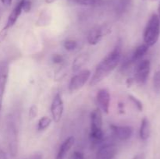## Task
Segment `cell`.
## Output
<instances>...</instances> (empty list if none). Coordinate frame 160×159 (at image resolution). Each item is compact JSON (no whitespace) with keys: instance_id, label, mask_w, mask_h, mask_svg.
<instances>
[{"instance_id":"obj_24","label":"cell","mask_w":160,"mask_h":159,"mask_svg":"<svg viewBox=\"0 0 160 159\" xmlns=\"http://www.w3.org/2000/svg\"><path fill=\"white\" fill-rule=\"evenodd\" d=\"M45 20H48V13L47 12H42V14H41V17L38 18V20L37 21V24H38L39 23H41L40 26H42L43 25V23H46L47 24V22L45 21Z\"/></svg>"},{"instance_id":"obj_14","label":"cell","mask_w":160,"mask_h":159,"mask_svg":"<svg viewBox=\"0 0 160 159\" xmlns=\"http://www.w3.org/2000/svg\"><path fill=\"white\" fill-rule=\"evenodd\" d=\"M74 141L75 139L73 137H70L66 139L59 147L56 159H65L67 153L70 151V150L74 144Z\"/></svg>"},{"instance_id":"obj_30","label":"cell","mask_w":160,"mask_h":159,"mask_svg":"<svg viewBox=\"0 0 160 159\" xmlns=\"http://www.w3.org/2000/svg\"><path fill=\"white\" fill-rule=\"evenodd\" d=\"M0 1H1V2L2 3L4 6H9L11 4H12V0H0Z\"/></svg>"},{"instance_id":"obj_1","label":"cell","mask_w":160,"mask_h":159,"mask_svg":"<svg viewBox=\"0 0 160 159\" xmlns=\"http://www.w3.org/2000/svg\"><path fill=\"white\" fill-rule=\"evenodd\" d=\"M122 57V42L119 41L113 50L98 63L91 79V87H94L107 77L120 63Z\"/></svg>"},{"instance_id":"obj_5","label":"cell","mask_w":160,"mask_h":159,"mask_svg":"<svg viewBox=\"0 0 160 159\" xmlns=\"http://www.w3.org/2000/svg\"><path fill=\"white\" fill-rule=\"evenodd\" d=\"M91 71L88 70H84L78 73V74L74 75L71 78L69 84V90L70 92H74L76 90H80L82 88L89 80L91 76Z\"/></svg>"},{"instance_id":"obj_29","label":"cell","mask_w":160,"mask_h":159,"mask_svg":"<svg viewBox=\"0 0 160 159\" xmlns=\"http://www.w3.org/2000/svg\"><path fill=\"white\" fill-rule=\"evenodd\" d=\"M25 159H43V156H42V154L38 153V154H32V155L29 156V157H28Z\"/></svg>"},{"instance_id":"obj_36","label":"cell","mask_w":160,"mask_h":159,"mask_svg":"<svg viewBox=\"0 0 160 159\" xmlns=\"http://www.w3.org/2000/svg\"><path fill=\"white\" fill-rule=\"evenodd\" d=\"M1 17H2V11L1 9H0V19H1Z\"/></svg>"},{"instance_id":"obj_21","label":"cell","mask_w":160,"mask_h":159,"mask_svg":"<svg viewBox=\"0 0 160 159\" xmlns=\"http://www.w3.org/2000/svg\"><path fill=\"white\" fill-rule=\"evenodd\" d=\"M63 47L65 48V49H67V51H73L77 48L78 47V42L74 40H67L66 41H64L63 43Z\"/></svg>"},{"instance_id":"obj_35","label":"cell","mask_w":160,"mask_h":159,"mask_svg":"<svg viewBox=\"0 0 160 159\" xmlns=\"http://www.w3.org/2000/svg\"><path fill=\"white\" fill-rule=\"evenodd\" d=\"M158 16H159V20H160V2H159V6H158Z\"/></svg>"},{"instance_id":"obj_15","label":"cell","mask_w":160,"mask_h":159,"mask_svg":"<svg viewBox=\"0 0 160 159\" xmlns=\"http://www.w3.org/2000/svg\"><path fill=\"white\" fill-rule=\"evenodd\" d=\"M139 134H140V138L142 140H147L149 138L151 134V126H150L149 120L146 117L142 118Z\"/></svg>"},{"instance_id":"obj_7","label":"cell","mask_w":160,"mask_h":159,"mask_svg":"<svg viewBox=\"0 0 160 159\" xmlns=\"http://www.w3.org/2000/svg\"><path fill=\"white\" fill-rule=\"evenodd\" d=\"M110 129L112 133L117 138L120 140L125 141L128 140L133 135V128L129 126H117V125H110Z\"/></svg>"},{"instance_id":"obj_23","label":"cell","mask_w":160,"mask_h":159,"mask_svg":"<svg viewBox=\"0 0 160 159\" xmlns=\"http://www.w3.org/2000/svg\"><path fill=\"white\" fill-rule=\"evenodd\" d=\"M70 159H86L84 154L80 151H74L70 155Z\"/></svg>"},{"instance_id":"obj_31","label":"cell","mask_w":160,"mask_h":159,"mask_svg":"<svg viewBox=\"0 0 160 159\" xmlns=\"http://www.w3.org/2000/svg\"><path fill=\"white\" fill-rule=\"evenodd\" d=\"M133 159H145V156L144 154H137L136 156H134L133 157Z\"/></svg>"},{"instance_id":"obj_22","label":"cell","mask_w":160,"mask_h":159,"mask_svg":"<svg viewBox=\"0 0 160 159\" xmlns=\"http://www.w3.org/2000/svg\"><path fill=\"white\" fill-rule=\"evenodd\" d=\"M128 98H129V99L131 100V102H132L133 104L135 105V107L137 108L138 109L140 112L141 111L143 110V104H142V101H141L140 100H138L137 98H135V97L133 96V95H131V94L128 96Z\"/></svg>"},{"instance_id":"obj_9","label":"cell","mask_w":160,"mask_h":159,"mask_svg":"<svg viewBox=\"0 0 160 159\" xmlns=\"http://www.w3.org/2000/svg\"><path fill=\"white\" fill-rule=\"evenodd\" d=\"M7 132L10 154L12 156H16L17 153V128L12 123L8 124Z\"/></svg>"},{"instance_id":"obj_3","label":"cell","mask_w":160,"mask_h":159,"mask_svg":"<svg viewBox=\"0 0 160 159\" xmlns=\"http://www.w3.org/2000/svg\"><path fill=\"white\" fill-rule=\"evenodd\" d=\"M151 62L148 59L141 60L138 62L134 71V80L139 84H145L149 76Z\"/></svg>"},{"instance_id":"obj_26","label":"cell","mask_w":160,"mask_h":159,"mask_svg":"<svg viewBox=\"0 0 160 159\" xmlns=\"http://www.w3.org/2000/svg\"><path fill=\"white\" fill-rule=\"evenodd\" d=\"M64 58L62 55H59V54H55L54 55L52 56V62L56 64H60L62 63V61H63Z\"/></svg>"},{"instance_id":"obj_2","label":"cell","mask_w":160,"mask_h":159,"mask_svg":"<svg viewBox=\"0 0 160 159\" xmlns=\"http://www.w3.org/2000/svg\"><path fill=\"white\" fill-rule=\"evenodd\" d=\"M160 35V20L157 14H152L147 23L143 34L144 42L148 47L156 45Z\"/></svg>"},{"instance_id":"obj_28","label":"cell","mask_w":160,"mask_h":159,"mask_svg":"<svg viewBox=\"0 0 160 159\" xmlns=\"http://www.w3.org/2000/svg\"><path fill=\"white\" fill-rule=\"evenodd\" d=\"M8 32H9V31H6V30H5V29H3V28L1 30V31H0V43H1V42H2L3 41L6 39V36H7V34H8Z\"/></svg>"},{"instance_id":"obj_27","label":"cell","mask_w":160,"mask_h":159,"mask_svg":"<svg viewBox=\"0 0 160 159\" xmlns=\"http://www.w3.org/2000/svg\"><path fill=\"white\" fill-rule=\"evenodd\" d=\"M31 9V2L30 0H23V10L24 12H28Z\"/></svg>"},{"instance_id":"obj_18","label":"cell","mask_w":160,"mask_h":159,"mask_svg":"<svg viewBox=\"0 0 160 159\" xmlns=\"http://www.w3.org/2000/svg\"><path fill=\"white\" fill-rule=\"evenodd\" d=\"M52 121V120L48 116H44L42 118H41L40 119L38 120V129L39 131L45 130L46 129L48 126L51 125Z\"/></svg>"},{"instance_id":"obj_10","label":"cell","mask_w":160,"mask_h":159,"mask_svg":"<svg viewBox=\"0 0 160 159\" xmlns=\"http://www.w3.org/2000/svg\"><path fill=\"white\" fill-rule=\"evenodd\" d=\"M96 100L100 109L105 113L108 114L110 106V94L106 89H101L98 91L96 95Z\"/></svg>"},{"instance_id":"obj_32","label":"cell","mask_w":160,"mask_h":159,"mask_svg":"<svg viewBox=\"0 0 160 159\" xmlns=\"http://www.w3.org/2000/svg\"><path fill=\"white\" fill-rule=\"evenodd\" d=\"M0 159H8L6 154L3 151H0Z\"/></svg>"},{"instance_id":"obj_25","label":"cell","mask_w":160,"mask_h":159,"mask_svg":"<svg viewBox=\"0 0 160 159\" xmlns=\"http://www.w3.org/2000/svg\"><path fill=\"white\" fill-rule=\"evenodd\" d=\"M38 115V108L37 106L32 105L29 109V117L31 118H34Z\"/></svg>"},{"instance_id":"obj_37","label":"cell","mask_w":160,"mask_h":159,"mask_svg":"<svg viewBox=\"0 0 160 159\" xmlns=\"http://www.w3.org/2000/svg\"><path fill=\"white\" fill-rule=\"evenodd\" d=\"M96 1H97V2H98V0H96Z\"/></svg>"},{"instance_id":"obj_6","label":"cell","mask_w":160,"mask_h":159,"mask_svg":"<svg viewBox=\"0 0 160 159\" xmlns=\"http://www.w3.org/2000/svg\"><path fill=\"white\" fill-rule=\"evenodd\" d=\"M64 111V104L60 94H56L51 104V114L52 120L58 123L61 120Z\"/></svg>"},{"instance_id":"obj_17","label":"cell","mask_w":160,"mask_h":159,"mask_svg":"<svg viewBox=\"0 0 160 159\" xmlns=\"http://www.w3.org/2000/svg\"><path fill=\"white\" fill-rule=\"evenodd\" d=\"M89 55L87 53H82L75 58L72 64V70L73 72H78L88 61Z\"/></svg>"},{"instance_id":"obj_13","label":"cell","mask_w":160,"mask_h":159,"mask_svg":"<svg viewBox=\"0 0 160 159\" xmlns=\"http://www.w3.org/2000/svg\"><path fill=\"white\" fill-rule=\"evenodd\" d=\"M8 73H9V66L7 64H1L0 65V112H1L2 105L3 95L5 93L6 83H7Z\"/></svg>"},{"instance_id":"obj_11","label":"cell","mask_w":160,"mask_h":159,"mask_svg":"<svg viewBox=\"0 0 160 159\" xmlns=\"http://www.w3.org/2000/svg\"><path fill=\"white\" fill-rule=\"evenodd\" d=\"M23 0H20V1L17 3V6L13 8L12 12H10V14H9V17H8L7 22H6V24L5 25L3 29L9 31V29L12 28V26H14L16 22H17V20H18L19 17H20V14H21L22 11H23Z\"/></svg>"},{"instance_id":"obj_34","label":"cell","mask_w":160,"mask_h":159,"mask_svg":"<svg viewBox=\"0 0 160 159\" xmlns=\"http://www.w3.org/2000/svg\"><path fill=\"white\" fill-rule=\"evenodd\" d=\"M57 0H45V2L47 3V4H52V3L55 2H56Z\"/></svg>"},{"instance_id":"obj_20","label":"cell","mask_w":160,"mask_h":159,"mask_svg":"<svg viewBox=\"0 0 160 159\" xmlns=\"http://www.w3.org/2000/svg\"><path fill=\"white\" fill-rule=\"evenodd\" d=\"M153 86L156 93H160V70H158L153 77Z\"/></svg>"},{"instance_id":"obj_12","label":"cell","mask_w":160,"mask_h":159,"mask_svg":"<svg viewBox=\"0 0 160 159\" xmlns=\"http://www.w3.org/2000/svg\"><path fill=\"white\" fill-rule=\"evenodd\" d=\"M102 131V115L101 109L97 108L91 113V131L99 132Z\"/></svg>"},{"instance_id":"obj_19","label":"cell","mask_w":160,"mask_h":159,"mask_svg":"<svg viewBox=\"0 0 160 159\" xmlns=\"http://www.w3.org/2000/svg\"><path fill=\"white\" fill-rule=\"evenodd\" d=\"M69 2L72 4L79 5V6H94L97 3L96 0H67Z\"/></svg>"},{"instance_id":"obj_4","label":"cell","mask_w":160,"mask_h":159,"mask_svg":"<svg viewBox=\"0 0 160 159\" xmlns=\"http://www.w3.org/2000/svg\"><path fill=\"white\" fill-rule=\"evenodd\" d=\"M112 33V26L109 24H104L102 26L94 28L89 32L88 35V41L89 45H95L101 41L103 37L109 35Z\"/></svg>"},{"instance_id":"obj_16","label":"cell","mask_w":160,"mask_h":159,"mask_svg":"<svg viewBox=\"0 0 160 159\" xmlns=\"http://www.w3.org/2000/svg\"><path fill=\"white\" fill-rule=\"evenodd\" d=\"M148 48L149 47L145 45V44H143V45H141L138 47H137L134 51V52H133L132 56L131 58V62L134 63V62H138L141 61V59L148 52Z\"/></svg>"},{"instance_id":"obj_33","label":"cell","mask_w":160,"mask_h":159,"mask_svg":"<svg viewBox=\"0 0 160 159\" xmlns=\"http://www.w3.org/2000/svg\"><path fill=\"white\" fill-rule=\"evenodd\" d=\"M133 82H134V80L128 79V81H127V83H128V87H131V85L133 84Z\"/></svg>"},{"instance_id":"obj_8","label":"cell","mask_w":160,"mask_h":159,"mask_svg":"<svg viewBox=\"0 0 160 159\" xmlns=\"http://www.w3.org/2000/svg\"><path fill=\"white\" fill-rule=\"evenodd\" d=\"M117 154V147L113 143H102L97 151L95 159H113Z\"/></svg>"}]
</instances>
